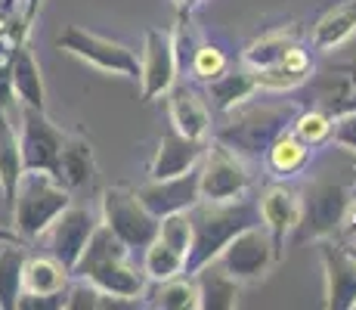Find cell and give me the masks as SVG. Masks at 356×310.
<instances>
[{"mask_svg": "<svg viewBox=\"0 0 356 310\" xmlns=\"http://www.w3.org/2000/svg\"><path fill=\"white\" fill-rule=\"evenodd\" d=\"M186 215L189 224H193V245H189V254L183 261V270L189 273H195L202 264L214 261L236 233H242L245 226L260 220V211L245 199H238V202L236 199H227V202L198 199Z\"/></svg>", "mask_w": 356, "mask_h": 310, "instance_id": "6da1fadb", "label": "cell"}, {"mask_svg": "<svg viewBox=\"0 0 356 310\" xmlns=\"http://www.w3.org/2000/svg\"><path fill=\"white\" fill-rule=\"evenodd\" d=\"M72 205L68 186L50 171H22L13 192V230L19 239H38Z\"/></svg>", "mask_w": 356, "mask_h": 310, "instance_id": "7a4b0ae2", "label": "cell"}, {"mask_svg": "<svg viewBox=\"0 0 356 310\" xmlns=\"http://www.w3.org/2000/svg\"><path fill=\"white\" fill-rule=\"evenodd\" d=\"M102 224L127 248H146L159 236V217L140 202L136 192L121 186L102 192Z\"/></svg>", "mask_w": 356, "mask_h": 310, "instance_id": "3957f363", "label": "cell"}, {"mask_svg": "<svg viewBox=\"0 0 356 310\" xmlns=\"http://www.w3.org/2000/svg\"><path fill=\"white\" fill-rule=\"evenodd\" d=\"M276 254H279V248L273 242L270 233L260 230L257 224H251V226H245L242 233H236V236L220 248V254H217L214 261L232 279L254 282V279H264L266 273H270Z\"/></svg>", "mask_w": 356, "mask_h": 310, "instance_id": "277c9868", "label": "cell"}, {"mask_svg": "<svg viewBox=\"0 0 356 310\" xmlns=\"http://www.w3.org/2000/svg\"><path fill=\"white\" fill-rule=\"evenodd\" d=\"M350 205H353L350 186L338 180H313L304 192V202H300L298 224H304V236H313V239L332 236L344 224Z\"/></svg>", "mask_w": 356, "mask_h": 310, "instance_id": "5b68a950", "label": "cell"}, {"mask_svg": "<svg viewBox=\"0 0 356 310\" xmlns=\"http://www.w3.org/2000/svg\"><path fill=\"white\" fill-rule=\"evenodd\" d=\"M56 44H59V50L97 65L99 72H112V75H121V78L140 81V59L124 44H115V40L90 34L84 29H65L59 34Z\"/></svg>", "mask_w": 356, "mask_h": 310, "instance_id": "8992f818", "label": "cell"}, {"mask_svg": "<svg viewBox=\"0 0 356 310\" xmlns=\"http://www.w3.org/2000/svg\"><path fill=\"white\" fill-rule=\"evenodd\" d=\"M19 149H22V164L25 171H50L56 174L59 149H63L65 137L44 109H29L22 106V124H19Z\"/></svg>", "mask_w": 356, "mask_h": 310, "instance_id": "52a82bcc", "label": "cell"}, {"mask_svg": "<svg viewBox=\"0 0 356 310\" xmlns=\"http://www.w3.org/2000/svg\"><path fill=\"white\" fill-rule=\"evenodd\" d=\"M289 124V109H251V112H242L229 127L220 130V143L229 149H242L248 155L266 153L270 143L276 140L279 134Z\"/></svg>", "mask_w": 356, "mask_h": 310, "instance_id": "ba28073f", "label": "cell"}, {"mask_svg": "<svg viewBox=\"0 0 356 310\" xmlns=\"http://www.w3.org/2000/svg\"><path fill=\"white\" fill-rule=\"evenodd\" d=\"M248 189V171L238 162V155L229 146H214L204 164L198 168V192L208 202H227L238 199Z\"/></svg>", "mask_w": 356, "mask_h": 310, "instance_id": "9c48e42d", "label": "cell"}, {"mask_svg": "<svg viewBox=\"0 0 356 310\" xmlns=\"http://www.w3.org/2000/svg\"><path fill=\"white\" fill-rule=\"evenodd\" d=\"M93 230H97V217H93L87 208H72V205L47 226L50 254L68 273L74 270V264H78L81 251H84V245H87V239H90Z\"/></svg>", "mask_w": 356, "mask_h": 310, "instance_id": "30bf717a", "label": "cell"}, {"mask_svg": "<svg viewBox=\"0 0 356 310\" xmlns=\"http://www.w3.org/2000/svg\"><path fill=\"white\" fill-rule=\"evenodd\" d=\"M177 78V47L170 34L164 31H146V50L140 59V84L143 96L155 100V96L168 93Z\"/></svg>", "mask_w": 356, "mask_h": 310, "instance_id": "8fae6325", "label": "cell"}, {"mask_svg": "<svg viewBox=\"0 0 356 310\" xmlns=\"http://www.w3.org/2000/svg\"><path fill=\"white\" fill-rule=\"evenodd\" d=\"M136 196H140V202L155 217L174 215V211H189L202 199V192H198V168H189L186 174L164 177V180H152L140 186Z\"/></svg>", "mask_w": 356, "mask_h": 310, "instance_id": "7c38bea8", "label": "cell"}, {"mask_svg": "<svg viewBox=\"0 0 356 310\" xmlns=\"http://www.w3.org/2000/svg\"><path fill=\"white\" fill-rule=\"evenodd\" d=\"M323 267H325V304L332 310H353L356 301V258L347 248L323 242Z\"/></svg>", "mask_w": 356, "mask_h": 310, "instance_id": "4fadbf2b", "label": "cell"}, {"mask_svg": "<svg viewBox=\"0 0 356 310\" xmlns=\"http://www.w3.org/2000/svg\"><path fill=\"white\" fill-rule=\"evenodd\" d=\"M198 158H202V143L189 140L183 134H164L159 143V153L152 158V180H164V177H177V174H186L189 168H195Z\"/></svg>", "mask_w": 356, "mask_h": 310, "instance_id": "5bb4252c", "label": "cell"}, {"mask_svg": "<svg viewBox=\"0 0 356 310\" xmlns=\"http://www.w3.org/2000/svg\"><path fill=\"white\" fill-rule=\"evenodd\" d=\"M257 211L266 224V233H270L273 242L279 248L285 233H291L300 220V199L294 196L289 186H270V189L264 192V199H260Z\"/></svg>", "mask_w": 356, "mask_h": 310, "instance_id": "9a60e30c", "label": "cell"}, {"mask_svg": "<svg viewBox=\"0 0 356 310\" xmlns=\"http://www.w3.org/2000/svg\"><path fill=\"white\" fill-rule=\"evenodd\" d=\"M81 279H90L99 292L118 295V298H140V295L146 292V273L136 270L127 258L106 261V264L93 267V270Z\"/></svg>", "mask_w": 356, "mask_h": 310, "instance_id": "2e32d148", "label": "cell"}, {"mask_svg": "<svg viewBox=\"0 0 356 310\" xmlns=\"http://www.w3.org/2000/svg\"><path fill=\"white\" fill-rule=\"evenodd\" d=\"M195 277V292H198V307L204 310H232L238 304V279H232L217 261L198 267Z\"/></svg>", "mask_w": 356, "mask_h": 310, "instance_id": "e0dca14e", "label": "cell"}, {"mask_svg": "<svg viewBox=\"0 0 356 310\" xmlns=\"http://www.w3.org/2000/svg\"><path fill=\"white\" fill-rule=\"evenodd\" d=\"M170 118H174L177 134L189 137V140L202 143L211 130V115L208 106L195 96L193 87L180 84V87H170Z\"/></svg>", "mask_w": 356, "mask_h": 310, "instance_id": "ac0fdd59", "label": "cell"}, {"mask_svg": "<svg viewBox=\"0 0 356 310\" xmlns=\"http://www.w3.org/2000/svg\"><path fill=\"white\" fill-rule=\"evenodd\" d=\"M10 78H13V93L22 106L29 109H44V78H40V68L34 53L29 50V44L16 47L10 62Z\"/></svg>", "mask_w": 356, "mask_h": 310, "instance_id": "d6986e66", "label": "cell"}, {"mask_svg": "<svg viewBox=\"0 0 356 310\" xmlns=\"http://www.w3.org/2000/svg\"><path fill=\"white\" fill-rule=\"evenodd\" d=\"M310 78V56L300 47H291L279 62L266 68H254V81L257 87H270V91H289L298 87Z\"/></svg>", "mask_w": 356, "mask_h": 310, "instance_id": "ffe728a7", "label": "cell"}, {"mask_svg": "<svg viewBox=\"0 0 356 310\" xmlns=\"http://www.w3.org/2000/svg\"><path fill=\"white\" fill-rule=\"evenodd\" d=\"M319 102L325 106V112H350L356 109V62L350 65L332 68L319 81Z\"/></svg>", "mask_w": 356, "mask_h": 310, "instance_id": "44dd1931", "label": "cell"}, {"mask_svg": "<svg viewBox=\"0 0 356 310\" xmlns=\"http://www.w3.org/2000/svg\"><path fill=\"white\" fill-rule=\"evenodd\" d=\"M40 3L44 0H0V44H6L10 50L22 47Z\"/></svg>", "mask_w": 356, "mask_h": 310, "instance_id": "7402d4cb", "label": "cell"}, {"mask_svg": "<svg viewBox=\"0 0 356 310\" xmlns=\"http://www.w3.org/2000/svg\"><path fill=\"white\" fill-rule=\"evenodd\" d=\"M29 251L25 242H0V310H16L22 295V270Z\"/></svg>", "mask_w": 356, "mask_h": 310, "instance_id": "603a6c76", "label": "cell"}, {"mask_svg": "<svg viewBox=\"0 0 356 310\" xmlns=\"http://www.w3.org/2000/svg\"><path fill=\"white\" fill-rule=\"evenodd\" d=\"M22 171L25 164H22V149H19V134L6 118V112H0V189H3L6 208L13 205V192H16Z\"/></svg>", "mask_w": 356, "mask_h": 310, "instance_id": "cb8c5ba5", "label": "cell"}, {"mask_svg": "<svg viewBox=\"0 0 356 310\" xmlns=\"http://www.w3.org/2000/svg\"><path fill=\"white\" fill-rule=\"evenodd\" d=\"M68 277H72V273H68L53 254L50 258H29L25 261V270H22V292L59 295V292H65Z\"/></svg>", "mask_w": 356, "mask_h": 310, "instance_id": "d4e9b609", "label": "cell"}, {"mask_svg": "<svg viewBox=\"0 0 356 310\" xmlns=\"http://www.w3.org/2000/svg\"><path fill=\"white\" fill-rule=\"evenodd\" d=\"M356 31V0H344L341 6L328 10L313 29V44L319 50H334Z\"/></svg>", "mask_w": 356, "mask_h": 310, "instance_id": "484cf974", "label": "cell"}, {"mask_svg": "<svg viewBox=\"0 0 356 310\" xmlns=\"http://www.w3.org/2000/svg\"><path fill=\"white\" fill-rule=\"evenodd\" d=\"M56 177L63 180L68 189L84 186L93 177V149L87 140H65L59 149L56 162Z\"/></svg>", "mask_w": 356, "mask_h": 310, "instance_id": "4316f807", "label": "cell"}, {"mask_svg": "<svg viewBox=\"0 0 356 310\" xmlns=\"http://www.w3.org/2000/svg\"><path fill=\"white\" fill-rule=\"evenodd\" d=\"M211 84V96H214V102L220 109H232L238 106L242 100H248L251 93L257 91V81H254V72H220L214 81H208Z\"/></svg>", "mask_w": 356, "mask_h": 310, "instance_id": "83f0119b", "label": "cell"}, {"mask_svg": "<svg viewBox=\"0 0 356 310\" xmlns=\"http://www.w3.org/2000/svg\"><path fill=\"white\" fill-rule=\"evenodd\" d=\"M183 270V254H177L170 245H164L159 236L152 239V242L146 245V261H143V273H146V279H170L177 277V273Z\"/></svg>", "mask_w": 356, "mask_h": 310, "instance_id": "f1b7e54d", "label": "cell"}, {"mask_svg": "<svg viewBox=\"0 0 356 310\" xmlns=\"http://www.w3.org/2000/svg\"><path fill=\"white\" fill-rule=\"evenodd\" d=\"M291 47H298V40H294V34L289 31H276V34H266V38L254 40V44L245 50V62H248L251 68H266L273 65V62H279L285 56V53L291 50Z\"/></svg>", "mask_w": 356, "mask_h": 310, "instance_id": "f546056e", "label": "cell"}, {"mask_svg": "<svg viewBox=\"0 0 356 310\" xmlns=\"http://www.w3.org/2000/svg\"><path fill=\"white\" fill-rule=\"evenodd\" d=\"M152 304L164 307V310H193L198 307V292H195V282L189 279H161L159 288L152 292Z\"/></svg>", "mask_w": 356, "mask_h": 310, "instance_id": "4dcf8cb0", "label": "cell"}, {"mask_svg": "<svg viewBox=\"0 0 356 310\" xmlns=\"http://www.w3.org/2000/svg\"><path fill=\"white\" fill-rule=\"evenodd\" d=\"M266 153H270V164L279 174H294V171H300L307 162V146L294 134H279L276 140L270 143Z\"/></svg>", "mask_w": 356, "mask_h": 310, "instance_id": "1f68e13d", "label": "cell"}, {"mask_svg": "<svg viewBox=\"0 0 356 310\" xmlns=\"http://www.w3.org/2000/svg\"><path fill=\"white\" fill-rule=\"evenodd\" d=\"M159 239L174 248L177 254H183V261H186L189 245H193V224H189L186 211H174V215L159 217Z\"/></svg>", "mask_w": 356, "mask_h": 310, "instance_id": "d6a6232c", "label": "cell"}, {"mask_svg": "<svg viewBox=\"0 0 356 310\" xmlns=\"http://www.w3.org/2000/svg\"><path fill=\"white\" fill-rule=\"evenodd\" d=\"M294 137H298L304 146H319V143H325L328 137H332V115H328L325 109L300 115V118L294 121Z\"/></svg>", "mask_w": 356, "mask_h": 310, "instance_id": "836d02e7", "label": "cell"}, {"mask_svg": "<svg viewBox=\"0 0 356 310\" xmlns=\"http://www.w3.org/2000/svg\"><path fill=\"white\" fill-rule=\"evenodd\" d=\"M193 72L202 81H214L220 72H227V56L217 47H198L193 59Z\"/></svg>", "mask_w": 356, "mask_h": 310, "instance_id": "e575fe53", "label": "cell"}, {"mask_svg": "<svg viewBox=\"0 0 356 310\" xmlns=\"http://www.w3.org/2000/svg\"><path fill=\"white\" fill-rule=\"evenodd\" d=\"M99 301H102V292L90 279H81L78 286H72V292L65 295L68 310H99Z\"/></svg>", "mask_w": 356, "mask_h": 310, "instance_id": "d590c367", "label": "cell"}, {"mask_svg": "<svg viewBox=\"0 0 356 310\" xmlns=\"http://www.w3.org/2000/svg\"><path fill=\"white\" fill-rule=\"evenodd\" d=\"M332 134H334V140H338L344 149L356 153V109H350V112H341L338 121H332Z\"/></svg>", "mask_w": 356, "mask_h": 310, "instance_id": "8d00e7d4", "label": "cell"}, {"mask_svg": "<svg viewBox=\"0 0 356 310\" xmlns=\"http://www.w3.org/2000/svg\"><path fill=\"white\" fill-rule=\"evenodd\" d=\"M13 53L6 44H0V112H6V106L13 102V78H10V62Z\"/></svg>", "mask_w": 356, "mask_h": 310, "instance_id": "74e56055", "label": "cell"}, {"mask_svg": "<svg viewBox=\"0 0 356 310\" xmlns=\"http://www.w3.org/2000/svg\"><path fill=\"white\" fill-rule=\"evenodd\" d=\"M0 242H25V239H19L16 230H6V226H0Z\"/></svg>", "mask_w": 356, "mask_h": 310, "instance_id": "f35d334b", "label": "cell"}, {"mask_svg": "<svg viewBox=\"0 0 356 310\" xmlns=\"http://www.w3.org/2000/svg\"><path fill=\"white\" fill-rule=\"evenodd\" d=\"M347 251H350V254H353V258H356V245H353V248H347Z\"/></svg>", "mask_w": 356, "mask_h": 310, "instance_id": "ab89813d", "label": "cell"}, {"mask_svg": "<svg viewBox=\"0 0 356 310\" xmlns=\"http://www.w3.org/2000/svg\"><path fill=\"white\" fill-rule=\"evenodd\" d=\"M353 245H356V233H353Z\"/></svg>", "mask_w": 356, "mask_h": 310, "instance_id": "60d3db41", "label": "cell"}, {"mask_svg": "<svg viewBox=\"0 0 356 310\" xmlns=\"http://www.w3.org/2000/svg\"><path fill=\"white\" fill-rule=\"evenodd\" d=\"M353 310H356V301H353Z\"/></svg>", "mask_w": 356, "mask_h": 310, "instance_id": "b9f144b4", "label": "cell"}]
</instances>
